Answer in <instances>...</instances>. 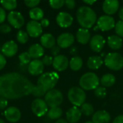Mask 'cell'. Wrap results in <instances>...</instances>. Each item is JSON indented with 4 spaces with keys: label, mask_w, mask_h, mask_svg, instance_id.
<instances>
[{
    "label": "cell",
    "mask_w": 123,
    "mask_h": 123,
    "mask_svg": "<svg viewBox=\"0 0 123 123\" xmlns=\"http://www.w3.org/2000/svg\"><path fill=\"white\" fill-rule=\"evenodd\" d=\"M115 19L110 15H102L97 20V27L103 32L115 28Z\"/></svg>",
    "instance_id": "cell-8"
},
{
    "label": "cell",
    "mask_w": 123,
    "mask_h": 123,
    "mask_svg": "<svg viewBox=\"0 0 123 123\" xmlns=\"http://www.w3.org/2000/svg\"><path fill=\"white\" fill-rule=\"evenodd\" d=\"M111 117L109 112L105 110H99L92 115V122L94 123H109Z\"/></svg>",
    "instance_id": "cell-20"
},
{
    "label": "cell",
    "mask_w": 123,
    "mask_h": 123,
    "mask_svg": "<svg viewBox=\"0 0 123 123\" xmlns=\"http://www.w3.org/2000/svg\"><path fill=\"white\" fill-rule=\"evenodd\" d=\"M120 6V2L117 0H105L102 4V9L108 15L115 14Z\"/></svg>",
    "instance_id": "cell-19"
},
{
    "label": "cell",
    "mask_w": 123,
    "mask_h": 123,
    "mask_svg": "<svg viewBox=\"0 0 123 123\" xmlns=\"http://www.w3.org/2000/svg\"><path fill=\"white\" fill-rule=\"evenodd\" d=\"M74 43V36L70 32H64L57 38V44L61 48H67Z\"/></svg>",
    "instance_id": "cell-12"
},
{
    "label": "cell",
    "mask_w": 123,
    "mask_h": 123,
    "mask_svg": "<svg viewBox=\"0 0 123 123\" xmlns=\"http://www.w3.org/2000/svg\"><path fill=\"white\" fill-rule=\"evenodd\" d=\"M40 1L39 0H28V1L26 0V1H25V4H26V6L28 7H31L32 9L36 7V6H37L40 4Z\"/></svg>",
    "instance_id": "cell-39"
},
{
    "label": "cell",
    "mask_w": 123,
    "mask_h": 123,
    "mask_svg": "<svg viewBox=\"0 0 123 123\" xmlns=\"http://www.w3.org/2000/svg\"><path fill=\"white\" fill-rule=\"evenodd\" d=\"M60 50H61V48L59 46H58V45H55L51 48L50 53H51V54L53 55H54L55 57V56L58 55V53H60Z\"/></svg>",
    "instance_id": "cell-44"
},
{
    "label": "cell",
    "mask_w": 123,
    "mask_h": 123,
    "mask_svg": "<svg viewBox=\"0 0 123 123\" xmlns=\"http://www.w3.org/2000/svg\"><path fill=\"white\" fill-rule=\"evenodd\" d=\"M28 53L31 58L34 59H37L44 55V48L40 44H33L29 48Z\"/></svg>",
    "instance_id": "cell-24"
},
{
    "label": "cell",
    "mask_w": 123,
    "mask_h": 123,
    "mask_svg": "<svg viewBox=\"0 0 123 123\" xmlns=\"http://www.w3.org/2000/svg\"><path fill=\"white\" fill-rule=\"evenodd\" d=\"M7 20L9 23L16 29L21 28L25 24V19L22 14L16 11H12L8 14Z\"/></svg>",
    "instance_id": "cell-10"
},
{
    "label": "cell",
    "mask_w": 123,
    "mask_h": 123,
    "mask_svg": "<svg viewBox=\"0 0 123 123\" xmlns=\"http://www.w3.org/2000/svg\"><path fill=\"white\" fill-rule=\"evenodd\" d=\"M32 94L33 96L36 97H41L45 95L46 94V92L44 90H43L41 88H40L38 86L36 85V86H34V89H33V91H32Z\"/></svg>",
    "instance_id": "cell-38"
},
{
    "label": "cell",
    "mask_w": 123,
    "mask_h": 123,
    "mask_svg": "<svg viewBox=\"0 0 123 123\" xmlns=\"http://www.w3.org/2000/svg\"><path fill=\"white\" fill-rule=\"evenodd\" d=\"M115 30L117 36L120 37L121 38L123 37V21L120 20L115 24Z\"/></svg>",
    "instance_id": "cell-37"
},
{
    "label": "cell",
    "mask_w": 123,
    "mask_h": 123,
    "mask_svg": "<svg viewBox=\"0 0 123 123\" xmlns=\"http://www.w3.org/2000/svg\"><path fill=\"white\" fill-rule=\"evenodd\" d=\"M83 66V60L79 56L73 57L69 61V66L71 70L74 71H79Z\"/></svg>",
    "instance_id": "cell-28"
},
{
    "label": "cell",
    "mask_w": 123,
    "mask_h": 123,
    "mask_svg": "<svg viewBox=\"0 0 123 123\" xmlns=\"http://www.w3.org/2000/svg\"><path fill=\"white\" fill-rule=\"evenodd\" d=\"M105 39L100 35H95L89 41L90 48L96 53H100L105 45Z\"/></svg>",
    "instance_id": "cell-13"
},
{
    "label": "cell",
    "mask_w": 123,
    "mask_h": 123,
    "mask_svg": "<svg viewBox=\"0 0 123 123\" xmlns=\"http://www.w3.org/2000/svg\"><path fill=\"white\" fill-rule=\"evenodd\" d=\"M81 112L77 107H71L66 112L67 122L70 123H78L81 117Z\"/></svg>",
    "instance_id": "cell-21"
},
{
    "label": "cell",
    "mask_w": 123,
    "mask_h": 123,
    "mask_svg": "<svg viewBox=\"0 0 123 123\" xmlns=\"http://www.w3.org/2000/svg\"><path fill=\"white\" fill-rule=\"evenodd\" d=\"M65 4L69 9H73L76 6V1L74 0H66L65 1Z\"/></svg>",
    "instance_id": "cell-42"
},
{
    "label": "cell",
    "mask_w": 123,
    "mask_h": 123,
    "mask_svg": "<svg viewBox=\"0 0 123 123\" xmlns=\"http://www.w3.org/2000/svg\"><path fill=\"white\" fill-rule=\"evenodd\" d=\"M53 58L50 55H45L42 60V62L44 66H50L51 64H53Z\"/></svg>",
    "instance_id": "cell-41"
},
{
    "label": "cell",
    "mask_w": 123,
    "mask_h": 123,
    "mask_svg": "<svg viewBox=\"0 0 123 123\" xmlns=\"http://www.w3.org/2000/svg\"><path fill=\"white\" fill-rule=\"evenodd\" d=\"M76 39L77 41L82 44V45H86L90 41V32L89 30L85 29V28H79L77 32H76Z\"/></svg>",
    "instance_id": "cell-22"
},
{
    "label": "cell",
    "mask_w": 123,
    "mask_h": 123,
    "mask_svg": "<svg viewBox=\"0 0 123 123\" xmlns=\"http://www.w3.org/2000/svg\"><path fill=\"white\" fill-rule=\"evenodd\" d=\"M123 39L117 35H111L107 38V44L109 47L114 50L120 49L123 46Z\"/></svg>",
    "instance_id": "cell-25"
},
{
    "label": "cell",
    "mask_w": 123,
    "mask_h": 123,
    "mask_svg": "<svg viewBox=\"0 0 123 123\" xmlns=\"http://www.w3.org/2000/svg\"><path fill=\"white\" fill-rule=\"evenodd\" d=\"M17 50H18V45L13 40H9L6 42L1 47L2 54L6 57L14 56L17 53Z\"/></svg>",
    "instance_id": "cell-17"
},
{
    "label": "cell",
    "mask_w": 123,
    "mask_h": 123,
    "mask_svg": "<svg viewBox=\"0 0 123 123\" xmlns=\"http://www.w3.org/2000/svg\"><path fill=\"white\" fill-rule=\"evenodd\" d=\"M112 123H123V115H120L115 117Z\"/></svg>",
    "instance_id": "cell-48"
},
{
    "label": "cell",
    "mask_w": 123,
    "mask_h": 123,
    "mask_svg": "<svg viewBox=\"0 0 123 123\" xmlns=\"http://www.w3.org/2000/svg\"><path fill=\"white\" fill-rule=\"evenodd\" d=\"M6 17V12L4 8L0 7V23H3Z\"/></svg>",
    "instance_id": "cell-43"
},
{
    "label": "cell",
    "mask_w": 123,
    "mask_h": 123,
    "mask_svg": "<svg viewBox=\"0 0 123 123\" xmlns=\"http://www.w3.org/2000/svg\"><path fill=\"white\" fill-rule=\"evenodd\" d=\"M105 66L112 71H120L123 68V57L119 53H110L105 58Z\"/></svg>",
    "instance_id": "cell-6"
},
{
    "label": "cell",
    "mask_w": 123,
    "mask_h": 123,
    "mask_svg": "<svg viewBox=\"0 0 123 123\" xmlns=\"http://www.w3.org/2000/svg\"><path fill=\"white\" fill-rule=\"evenodd\" d=\"M86 97V93L84 92V89L80 87L74 86L68 90V100L74 105V107H79L85 103Z\"/></svg>",
    "instance_id": "cell-5"
},
{
    "label": "cell",
    "mask_w": 123,
    "mask_h": 123,
    "mask_svg": "<svg viewBox=\"0 0 123 123\" xmlns=\"http://www.w3.org/2000/svg\"><path fill=\"white\" fill-rule=\"evenodd\" d=\"M35 85L16 72L5 74L0 76V97L6 99H19L32 94Z\"/></svg>",
    "instance_id": "cell-1"
},
{
    "label": "cell",
    "mask_w": 123,
    "mask_h": 123,
    "mask_svg": "<svg viewBox=\"0 0 123 123\" xmlns=\"http://www.w3.org/2000/svg\"><path fill=\"white\" fill-rule=\"evenodd\" d=\"M40 25L42 26V27H47L49 25H50V22L48 19L46 18H43V19H41L40 22Z\"/></svg>",
    "instance_id": "cell-47"
},
{
    "label": "cell",
    "mask_w": 123,
    "mask_h": 123,
    "mask_svg": "<svg viewBox=\"0 0 123 123\" xmlns=\"http://www.w3.org/2000/svg\"><path fill=\"white\" fill-rule=\"evenodd\" d=\"M94 94L97 98L104 99L107 96V90L104 86H98L94 89Z\"/></svg>",
    "instance_id": "cell-34"
},
{
    "label": "cell",
    "mask_w": 123,
    "mask_h": 123,
    "mask_svg": "<svg viewBox=\"0 0 123 123\" xmlns=\"http://www.w3.org/2000/svg\"><path fill=\"white\" fill-rule=\"evenodd\" d=\"M29 15H30V17L32 20L37 22V20L43 19V17L44 16V13H43V9H41L40 8L35 7V8H32L30 10Z\"/></svg>",
    "instance_id": "cell-29"
},
{
    "label": "cell",
    "mask_w": 123,
    "mask_h": 123,
    "mask_svg": "<svg viewBox=\"0 0 123 123\" xmlns=\"http://www.w3.org/2000/svg\"><path fill=\"white\" fill-rule=\"evenodd\" d=\"M52 65L56 71H63L69 66V61L66 56L63 55H58L54 57Z\"/></svg>",
    "instance_id": "cell-15"
},
{
    "label": "cell",
    "mask_w": 123,
    "mask_h": 123,
    "mask_svg": "<svg viewBox=\"0 0 123 123\" xmlns=\"http://www.w3.org/2000/svg\"><path fill=\"white\" fill-rule=\"evenodd\" d=\"M85 123H94L92 121H87V122H86Z\"/></svg>",
    "instance_id": "cell-54"
},
{
    "label": "cell",
    "mask_w": 123,
    "mask_h": 123,
    "mask_svg": "<svg viewBox=\"0 0 123 123\" xmlns=\"http://www.w3.org/2000/svg\"><path fill=\"white\" fill-rule=\"evenodd\" d=\"M58 79L59 76L56 72H47L40 76L37 86L47 93L48 91L53 89L54 86L57 84Z\"/></svg>",
    "instance_id": "cell-3"
},
{
    "label": "cell",
    "mask_w": 123,
    "mask_h": 123,
    "mask_svg": "<svg viewBox=\"0 0 123 123\" xmlns=\"http://www.w3.org/2000/svg\"><path fill=\"white\" fill-rule=\"evenodd\" d=\"M50 6L55 9L61 8L65 4V1L63 0H50L49 1Z\"/></svg>",
    "instance_id": "cell-36"
},
{
    "label": "cell",
    "mask_w": 123,
    "mask_h": 123,
    "mask_svg": "<svg viewBox=\"0 0 123 123\" xmlns=\"http://www.w3.org/2000/svg\"><path fill=\"white\" fill-rule=\"evenodd\" d=\"M62 115H63V111L59 107L50 108V110L48 111L47 113L48 117L51 120H57V119L59 120V118L62 116Z\"/></svg>",
    "instance_id": "cell-30"
},
{
    "label": "cell",
    "mask_w": 123,
    "mask_h": 123,
    "mask_svg": "<svg viewBox=\"0 0 123 123\" xmlns=\"http://www.w3.org/2000/svg\"><path fill=\"white\" fill-rule=\"evenodd\" d=\"M77 50H78V49L76 48V47H73V48H71V50H70V53L72 54V55H74V54L76 53Z\"/></svg>",
    "instance_id": "cell-50"
},
{
    "label": "cell",
    "mask_w": 123,
    "mask_h": 123,
    "mask_svg": "<svg viewBox=\"0 0 123 123\" xmlns=\"http://www.w3.org/2000/svg\"><path fill=\"white\" fill-rule=\"evenodd\" d=\"M55 123H68V122L64 119H59L55 122Z\"/></svg>",
    "instance_id": "cell-52"
},
{
    "label": "cell",
    "mask_w": 123,
    "mask_h": 123,
    "mask_svg": "<svg viewBox=\"0 0 123 123\" xmlns=\"http://www.w3.org/2000/svg\"><path fill=\"white\" fill-rule=\"evenodd\" d=\"M63 101V96L61 91L58 89H51L45 95V102L48 107L50 108L60 106Z\"/></svg>",
    "instance_id": "cell-7"
},
{
    "label": "cell",
    "mask_w": 123,
    "mask_h": 123,
    "mask_svg": "<svg viewBox=\"0 0 123 123\" xmlns=\"http://www.w3.org/2000/svg\"><path fill=\"white\" fill-rule=\"evenodd\" d=\"M74 19L73 17L68 12H61L58 13L56 17V22L57 24L63 28L69 27L73 23Z\"/></svg>",
    "instance_id": "cell-14"
},
{
    "label": "cell",
    "mask_w": 123,
    "mask_h": 123,
    "mask_svg": "<svg viewBox=\"0 0 123 123\" xmlns=\"http://www.w3.org/2000/svg\"><path fill=\"white\" fill-rule=\"evenodd\" d=\"M41 45L45 48H52L55 45V39L50 33H45L40 37Z\"/></svg>",
    "instance_id": "cell-23"
},
{
    "label": "cell",
    "mask_w": 123,
    "mask_h": 123,
    "mask_svg": "<svg viewBox=\"0 0 123 123\" xmlns=\"http://www.w3.org/2000/svg\"><path fill=\"white\" fill-rule=\"evenodd\" d=\"M1 5L4 9L9 11H12L17 6V2L16 0H2L0 1Z\"/></svg>",
    "instance_id": "cell-32"
},
{
    "label": "cell",
    "mask_w": 123,
    "mask_h": 123,
    "mask_svg": "<svg viewBox=\"0 0 123 123\" xmlns=\"http://www.w3.org/2000/svg\"><path fill=\"white\" fill-rule=\"evenodd\" d=\"M0 123H5V122L4 121V120H2V119H0Z\"/></svg>",
    "instance_id": "cell-53"
},
{
    "label": "cell",
    "mask_w": 123,
    "mask_h": 123,
    "mask_svg": "<svg viewBox=\"0 0 123 123\" xmlns=\"http://www.w3.org/2000/svg\"><path fill=\"white\" fill-rule=\"evenodd\" d=\"M31 58H32L28 52H23V53H20L19 55V59L20 63H22V64H25V65L30 63L31 62L30 61Z\"/></svg>",
    "instance_id": "cell-35"
},
{
    "label": "cell",
    "mask_w": 123,
    "mask_h": 123,
    "mask_svg": "<svg viewBox=\"0 0 123 123\" xmlns=\"http://www.w3.org/2000/svg\"><path fill=\"white\" fill-rule=\"evenodd\" d=\"M83 2L85 3V4H89V5H92L93 4H94L96 2V1L95 0H92V1H89H89H86V0H84Z\"/></svg>",
    "instance_id": "cell-51"
},
{
    "label": "cell",
    "mask_w": 123,
    "mask_h": 123,
    "mask_svg": "<svg viewBox=\"0 0 123 123\" xmlns=\"http://www.w3.org/2000/svg\"><path fill=\"white\" fill-rule=\"evenodd\" d=\"M28 35L32 37H37L43 32V27L40 22L34 20L30 21L26 26Z\"/></svg>",
    "instance_id": "cell-11"
},
{
    "label": "cell",
    "mask_w": 123,
    "mask_h": 123,
    "mask_svg": "<svg viewBox=\"0 0 123 123\" xmlns=\"http://www.w3.org/2000/svg\"><path fill=\"white\" fill-rule=\"evenodd\" d=\"M6 63V61L4 58V55L3 54L0 53V70L3 69Z\"/></svg>",
    "instance_id": "cell-46"
},
{
    "label": "cell",
    "mask_w": 123,
    "mask_h": 123,
    "mask_svg": "<svg viewBox=\"0 0 123 123\" xmlns=\"http://www.w3.org/2000/svg\"><path fill=\"white\" fill-rule=\"evenodd\" d=\"M116 81V78L114 75L111 74H107L102 76L100 79V83L105 88L106 87H111L115 84Z\"/></svg>",
    "instance_id": "cell-27"
},
{
    "label": "cell",
    "mask_w": 123,
    "mask_h": 123,
    "mask_svg": "<svg viewBox=\"0 0 123 123\" xmlns=\"http://www.w3.org/2000/svg\"><path fill=\"white\" fill-rule=\"evenodd\" d=\"M32 112L37 117H43L48 113V105L45 100L37 98L35 99L31 105Z\"/></svg>",
    "instance_id": "cell-9"
},
{
    "label": "cell",
    "mask_w": 123,
    "mask_h": 123,
    "mask_svg": "<svg viewBox=\"0 0 123 123\" xmlns=\"http://www.w3.org/2000/svg\"><path fill=\"white\" fill-rule=\"evenodd\" d=\"M11 30H12L11 27L7 24H2L1 25H0V32L1 33L7 34V33H9Z\"/></svg>",
    "instance_id": "cell-40"
},
{
    "label": "cell",
    "mask_w": 123,
    "mask_h": 123,
    "mask_svg": "<svg viewBox=\"0 0 123 123\" xmlns=\"http://www.w3.org/2000/svg\"><path fill=\"white\" fill-rule=\"evenodd\" d=\"M16 37L19 43H20L21 44H25L28 41L29 35L27 32H25L24 30H19L17 33Z\"/></svg>",
    "instance_id": "cell-33"
},
{
    "label": "cell",
    "mask_w": 123,
    "mask_h": 123,
    "mask_svg": "<svg viewBox=\"0 0 123 123\" xmlns=\"http://www.w3.org/2000/svg\"><path fill=\"white\" fill-rule=\"evenodd\" d=\"M7 105H8L7 99L3 97H0V110H4L6 107Z\"/></svg>",
    "instance_id": "cell-45"
},
{
    "label": "cell",
    "mask_w": 123,
    "mask_h": 123,
    "mask_svg": "<svg viewBox=\"0 0 123 123\" xmlns=\"http://www.w3.org/2000/svg\"><path fill=\"white\" fill-rule=\"evenodd\" d=\"M103 63L104 61L100 56L93 55L89 58L87 61V66L91 70H97L102 66Z\"/></svg>",
    "instance_id": "cell-26"
},
{
    "label": "cell",
    "mask_w": 123,
    "mask_h": 123,
    "mask_svg": "<svg viewBox=\"0 0 123 123\" xmlns=\"http://www.w3.org/2000/svg\"><path fill=\"white\" fill-rule=\"evenodd\" d=\"M99 79L96 74L87 72L80 78L79 85L82 89L93 90L99 86Z\"/></svg>",
    "instance_id": "cell-4"
},
{
    "label": "cell",
    "mask_w": 123,
    "mask_h": 123,
    "mask_svg": "<svg viewBox=\"0 0 123 123\" xmlns=\"http://www.w3.org/2000/svg\"><path fill=\"white\" fill-rule=\"evenodd\" d=\"M76 18L82 28L89 29L93 27L97 21V14L89 6H83L78 9L76 12Z\"/></svg>",
    "instance_id": "cell-2"
},
{
    "label": "cell",
    "mask_w": 123,
    "mask_h": 123,
    "mask_svg": "<svg viewBox=\"0 0 123 123\" xmlns=\"http://www.w3.org/2000/svg\"><path fill=\"white\" fill-rule=\"evenodd\" d=\"M118 15H119V17L120 18V19L123 21V6L121 7V9L119 10V13H118Z\"/></svg>",
    "instance_id": "cell-49"
},
{
    "label": "cell",
    "mask_w": 123,
    "mask_h": 123,
    "mask_svg": "<svg viewBox=\"0 0 123 123\" xmlns=\"http://www.w3.org/2000/svg\"><path fill=\"white\" fill-rule=\"evenodd\" d=\"M4 117L10 123H17L21 118V112L15 107H10L4 111Z\"/></svg>",
    "instance_id": "cell-18"
},
{
    "label": "cell",
    "mask_w": 123,
    "mask_h": 123,
    "mask_svg": "<svg viewBox=\"0 0 123 123\" xmlns=\"http://www.w3.org/2000/svg\"><path fill=\"white\" fill-rule=\"evenodd\" d=\"M81 114H83L85 116H91L94 115V107L92 106V104L90 103H84L81 106Z\"/></svg>",
    "instance_id": "cell-31"
},
{
    "label": "cell",
    "mask_w": 123,
    "mask_h": 123,
    "mask_svg": "<svg viewBox=\"0 0 123 123\" xmlns=\"http://www.w3.org/2000/svg\"><path fill=\"white\" fill-rule=\"evenodd\" d=\"M44 70V64L39 59H34L28 65V72L32 76H38L43 74Z\"/></svg>",
    "instance_id": "cell-16"
}]
</instances>
